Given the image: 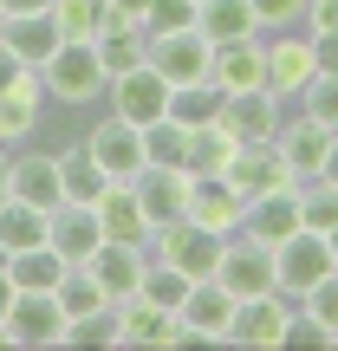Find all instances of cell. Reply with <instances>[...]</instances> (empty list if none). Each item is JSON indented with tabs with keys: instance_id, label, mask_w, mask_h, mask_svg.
<instances>
[{
	"instance_id": "1",
	"label": "cell",
	"mask_w": 338,
	"mask_h": 351,
	"mask_svg": "<svg viewBox=\"0 0 338 351\" xmlns=\"http://www.w3.org/2000/svg\"><path fill=\"white\" fill-rule=\"evenodd\" d=\"M104 85H111V78H104L91 39H59L52 59L39 65V91H46V104H59V111H91V104H104Z\"/></svg>"
},
{
	"instance_id": "2",
	"label": "cell",
	"mask_w": 338,
	"mask_h": 351,
	"mask_svg": "<svg viewBox=\"0 0 338 351\" xmlns=\"http://www.w3.org/2000/svg\"><path fill=\"white\" fill-rule=\"evenodd\" d=\"M169 91L176 85L143 59V65H130V72H117L111 85H104V111H117L124 124L143 130V124H156V117H169Z\"/></svg>"
},
{
	"instance_id": "3",
	"label": "cell",
	"mask_w": 338,
	"mask_h": 351,
	"mask_svg": "<svg viewBox=\"0 0 338 351\" xmlns=\"http://www.w3.org/2000/svg\"><path fill=\"white\" fill-rule=\"evenodd\" d=\"M215 280H221V287L234 293V300L274 293V287H280V274H274V247L234 228V234H228V247H221V267H215Z\"/></svg>"
},
{
	"instance_id": "4",
	"label": "cell",
	"mask_w": 338,
	"mask_h": 351,
	"mask_svg": "<svg viewBox=\"0 0 338 351\" xmlns=\"http://www.w3.org/2000/svg\"><path fill=\"white\" fill-rule=\"evenodd\" d=\"M7 345H20V351L65 345V306H59V293H13V306H7Z\"/></svg>"
},
{
	"instance_id": "5",
	"label": "cell",
	"mask_w": 338,
	"mask_h": 351,
	"mask_svg": "<svg viewBox=\"0 0 338 351\" xmlns=\"http://www.w3.org/2000/svg\"><path fill=\"white\" fill-rule=\"evenodd\" d=\"M274 274H280V293H293V300H300L306 287H319L326 274H338L326 234H313V228H293L287 241H274Z\"/></svg>"
},
{
	"instance_id": "6",
	"label": "cell",
	"mask_w": 338,
	"mask_h": 351,
	"mask_svg": "<svg viewBox=\"0 0 338 351\" xmlns=\"http://www.w3.org/2000/svg\"><path fill=\"white\" fill-rule=\"evenodd\" d=\"M85 156H91L104 176H111V182H130V176L143 169V130L124 124L117 111H104L98 124L85 130Z\"/></svg>"
},
{
	"instance_id": "7",
	"label": "cell",
	"mask_w": 338,
	"mask_h": 351,
	"mask_svg": "<svg viewBox=\"0 0 338 351\" xmlns=\"http://www.w3.org/2000/svg\"><path fill=\"white\" fill-rule=\"evenodd\" d=\"M319 78V59H313V39L293 26V33H267V91L280 104H293L306 85Z\"/></svg>"
},
{
	"instance_id": "8",
	"label": "cell",
	"mask_w": 338,
	"mask_h": 351,
	"mask_svg": "<svg viewBox=\"0 0 338 351\" xmlns=\"http://www.w3.org/2000/svg\"><path fill=\"white\" fill-rule=\"evenodd\" d=\"M176 319H182L189 345H228L234 293H228L221 280H189V293H182V306H176Z\"/></svg>"
},
{
	"instance_id": "9",
	"label": "cell",
	"mask_w": 338,
	"mask_h": 351,
	"mask_svg": "<svg viewBox=\"0 0 338 351\" xmlns=\"http://www.w3.org/2000/svg\"><path fill=\"white\" fill-rule=\"evenodd\" d=\"M169 345H189L182 319L169 306H150V300L117 306V351H169Z\"/></svg>"
},
{
	"instance_id": "10",
	"label": "cell",
	"mask_w": 338,
	"mask_h": 351,
	"mask_svg": "<svg viewBox=\"0 0 338 351\" xmlns=\"http://www.w3.org/2000/svg\"><path fill=\"white\" fill-rule=\"evenodd\" d=\"M293 319V293H254V300H234V319H228V345H280Z\"/></svg>"
},
{
	"instance_id": "11",
	"label": "cell",
	"mask_w": 338,
	"mask_h": 351,
	"mask_svg": "<svg viewBox=\"0 0 338 351\" xmlns=\"http://www.w3.org/2000/svg\"><path fill=\"white\" fill-rule=\"evenodd\" d=\"M208 85L221 91V98H228V91H261V85H267V33H248V39L215 46Z\"/></svg>"
},
{
	"instance_id": "12",
	"label": "cell",
	"mask_w": 338,
	"mask_h": 351,
	"mask_svg": "<svg viewBox=\"0 0 338 351\" xmlns=\"http://www.w3.org/2000/svg\"><path fill=\"white\" fill-rule=\"evenodd\" d=\"M228 189H234L241 202H254V195H267V189H287L293 182V169H287V156L274 150V137L267 143H234V156H228Z\"/></svg>"
},
{
	"instance_id": "13",
	"label": "cell",
	"mask_w": 338,
	"mask_h": 351,
	"mask_svg": "<svg viewBox=\"0 0 338 351\" xmlns=\"http://www.w3.org/2000/svg\"><path fill=\"white\" fill-rule=\"evenodd\" d=\"M85 267H91V280L104 287V300H111V306H124V300H137V287H143L150 247H130V241H98Z\"/></svg>"
},
{
	"instance_id": "14",
	"label": "cell",
	"mask_w": 338,
	"mask_h": 351,
	"mask_svg": "<svg viewBox=\"0 0 338 351\" xmlns=\"http://www.w3.org/2000/svg\"><path fill=\"white\" fill-rule=\"evenodd\" d=\"M7 195L33 202V208H59V202H65L59 156H52V150H7Z\"/></svg>"
},
{
	"instance_id": "15",
	"label": "cell",
	"mask_w": 338,
	"mask_h": 351,
	"mask_svg": "<svg viewBox=\"0 0 338 351\" xmlns=\"http://www.w3.org/2000/svg\"><path fill=\"white\" fill-rule=\"evenodd\" d=\"M332 137H338V130L313 124V117H306V111L280 117V130H274V150L287 156L293 182H313V176H319V163H326V150H332Z\"/></svg>"
},
{
	"instance_id": "16",
	"label": "cell",
	"mask_w": 338,
	"mask_h": 351,
	"mask_svg": "<svg viewBox=\"0 0 338 351\" xmlns=\"http://www.w3.org/2000/svg\"><path fill=\"white\" fill-rule=\"evenodd\" d=\"M241 208H248V202H241L234 189H228V176H189L182 221L215 228V234H234V228H241Z\"/></svg>"
},
{
	"instance_id": "17",
	"label": "cell",
	"mask_w": 338,
	"mask_h": 351,
	"mask_svg": "<svg viewBox=\"0 0 338 351\" xmlns=\"http://www.w3.org/2000/svg\"><path fill=\"white\" fill-rule=\"evenodd\" d=\"M130 195L143 202V215H150V228H169V221H182L189 169H176V163H143L137 176H130Z\"/></svg>"
},
{
	"instance_id": "18",
	"label": "cell",
	"mask_w": 338,
	"mask_h": 351,
	"mask_svg": "<svg viewBox=\"0 0 338 351\" xmlns=\"http://www.w3.org/2000/svg\"><path fill=\"white\" fill-rule=\"evenodd\" d=\"M208 59H215V46L195 33V26H182V33H163V39H150V65L169 78V85H195V78H208Z\"/></svg>"
},
{
	"instance_id": "19",
	"label": "cell",
	"mask_w": 338,
	"mask_h": 351,
	"mask_svg": "<svg viewBox=\"0 0 338 351\" xmlns=\"http://www.w3.org/2000/svg\"><path fill=\"white\" fill-rule=\"evenodd\" d=\"M98 241H104V228H98V208H91V202H72V195H65L59 208L46 215V247H59L65 261H91Z\"/></svg>"
},
{
	"instance_id": "20",
	"label": "cell",
	"mask_w": 338,
	"mask_h": 351,
	"mask_svg": "<svg viewBox=\"0 0 338 351\" xmlns=\"http://www.w3.org/2000/svg\"><path fill=\"white\" fill-rule=\"evenodd\" d=\"M293 228H300V182H287V189H267V195H254L248 208H241V234H254V241H287Z\"/></svg>"
},
{
	"instance_id": "21",
	"label": "cell",
	"mask_w": 338,
	"mask_h": 351,
	"mask_svg": "<svg viewBox=\"0 0 338 351\" xmlns=\"http://www.w3.org/2000/svg\"><path fill=\"white\" fill-rule=\"evenodd\" d=\"M221 124L234 130L241 143H267L280 130V98L267 85L261 91H228V98H221Z\"/></svg>"
},
{
	"instance_id": "22",
	"label": "cell",
	"mask_w": 338,
	"mask_h": 351,
	"mask_svg": "<svg viewBox=\"0 0 338 351\" xmlns=\"http://www.w3.org/2000/svg\"><path fill=\"white\" fill-rule=\"evenodd\" d=\"M91 208H98L104 241H130V247L150 241V215H143V202L130 195V182H104V195L91 202Z\"/></svg>"
},
{
	"instance_id": "23",
	"label": "cell",
	"mask_w": 338,
	"mask_h": 351,
	"mask_svg": "<svg viewBox=\"0 0 338 351\" xmlns=\"http://www.w3.org/2000/svg\"><path fill=\"white\" fill-rule=\"evenodd\" d=\"M0 46L13 52L20 65H46L52 46H59V26H52V13H26V20H0Z\"/></svg>"
},
{
	"instance_id": "24",
	"label": "cell",
	"mask_w": 338,
	"mask_h": 351,
	"mask_svg": "<svg viewBox=\"0 0 338 351\" xmlns=\"http://www.w3.org/2000/svg\"><path fill=\"white\" fill-rule=\"evenodd\" d=\"M234 130L221 124V117H215V124H195L189 130V143H182V169L189 176H221L228 169V156H234Z\"/></svg>"
},
{
	"instance_id": "25",
	"label": "cell",
	"mask_w": 338,
	"mask_h": 351,
	"mask_svg": "<svg viewBox=\"0 0 338 351\" xmlns=\"http://www.w3.org/2000/svg\"><path fill=\"white\" fill-rule=\"evenodd\" d=\"M65 254L59 247H46V241H39V247H20V254H7V274H13V293H52L59 287V274H65Z\"/></svg>"
},
{
	"instance_id": "26",
	"label": "cell",
	"mask_w": 338,
	"mask_h": 351,
	"mask_svg": "<svg viewBox=\"0 0 338 351\" xmlns=\"http://www.w3.org/2000/svg\"><path fill=\"white\" fill-rule=\"evenodd\" d=\"M195 33L208 39V46H228V39H248V33H261V26H254L248 0H202L195 7Z\"/></svg>"
},
{
	"instance_id": "27",
	"label": "cell",
	"mask_w": 338,
	"mask_h": 351,
	"mask_svg": "<svg viewBox=\"0 0 338 351\" xmlns=\"http://www.w3.org/2000/svg\"><path fill=\"white\" fill-rule=\"evenodd\" d=\"M46 215L52 208H33V202H20V195L0 202V261L20 254V247H39V241H46Z\"/></svg>"
},
{
	"instance_id": "28",
	"label": "cell",
	"mask_w": 338,
	"mask_h": 351,
	"mask_svg": "<svg viewBox=\"0 0 338 351\" xmlns=\"http://www.w3.org/2000/svg\"><path fill=\"white\" fill-rule=\"evenodd\" d=\"M91 52H98L104 78H117V72H130V65H143V59H150V39H143L137 26H104V33L91 39Z\"/></svg>"
},
{
	"instance_id": "29",
	"label": "cell",
	"mask_w": 338,
	"mask_h": 351,
	"mask_svg": "<svg viewBox=\"0 0 338 351\" xmlns=\"http://www.w3.org/2000/svg\"><path fill=\"white\" fill-rule=\"evenodd\" d=\"M52 26L59 39H98L111 26V0H52Z\"/></svg>"
},
{
	"instance_id": "30",
	"label": "cell",
	"mask_w": 338,
	"mask_h": 351,
	"mask_svg": "<svg viewBox=\"0 0 338 351\" xmlns=\"http://www.w3.org/2000/svg\"><path fill=\"white\" fill-rule=\"evenodd\" d=\"M169 117H176L182 130L215 124V117H221V91H215L208 78H195V85H176V91H169Z\"/></svg>"
},
{
	"instance_id": "31",
	"label": "cell",
	"mask_w": 338,
	"mask_h": 351,
	"mask_svg": "<svg viewBox=\"0 0 338 351\" xmlns=\"http://www.w3.org/2000/svg\"><path fill=\"white\" fill-rule=\"evenodd\" d=\"M52 156H59V182H65V195H72V202H98L104 195L111 176L85 156V143H78V150H52Z\"/></svg>"
},
{
	"instance_id": "32",
	"label": "cell",
	"mask_w": 338,
	"mask_h": 351,
	"mask_svg": "<svg viewBox=\"0 0 338 351\" xmlns=\"http://www.w3.org/2000/svg\"><path fill=\"white\" fill-rule=\"evenodd\" d=\"M52 293H59L65 319L91 313V306H111V300H104V287H98V280H91V267H85V261H72V267H65V274H59V287H52Z\"/></svg>"
},
{
	"instance_id": "33",
	"label": "cell",
	"mask_w": 338,
	"mask_h": 351,
	"mask_svg": "<svg viewBox=\"0 0 338 351\" xmlns=\"http://www.w3.org/2000/svg\"><path fill=\"white\" fill-rule=\"evenodd\" d=\"M300 228H313V234H332L338 228V189L332 182H300Z\"/></svg>"
},
{
	"instance_id": "34",
	"label": "cell",
	"mask_w": 338,
	"mask_h": 351,
	"mask_svg": "<svg viewBox=\"0 0 338 351\" xmlns=\"http://www.w3.org/2000/svg\"><path fill=\"white\" fill-rule=\"evenodd\" d=\"M65 345H117V306H91L65 319Z\"/></svg>"
},
{
	"instance_id": "35",
	"label": "cell",
	"mask_w": 338,
	"mask_h": 351,
	"mask_svg": "<svg viewBox=\"0 0 338 351\" xmlns=\"http://www.w3.org/2000/svg\"><path fill=\"white\" fill-rule=\"evenodd\" d=\"M182 293H189V280L176 274L169 261H150V267H143V287H137V300H150V306H169V313H176V306H182Z\"/></svg>"
},
{
	"instance_id": "36",
	"label": "cell",
	"mask_w": 338,
	"mask_h": 351,
	"mask_svg": "<svg viewBox=\"0 0 338 351\" xmlns=\"http://www.w3.org/2000/svg\"><path fill=\"white\" fill-rule=\"evenodd\" d=\"M293 104H300V111L313 117V124L338 130V72H319V78H313V85H306V91H300Z\"/></svg>"
},
{
	"instance_id": "37",
	"label": "cell",
	"mask_w": 338,
	"mask_h": 351,
	"mask_svg": "<svg viewBox=\"0 0 338 351\" xmlns=\"http://www.w3.org/2000/svg\"><path fill=\"white\" fill-rule=\"evenodd\" d=\"M182 26H195V0H150V13H143V39L182 33Z\"/></svg>"
},
{
	"instance_id": "38",
	"label": "cell",
	"mask_w": 338,
	"mask_h": 351,
	"mask_svg": "<svg viewBox=\"0 0 338 351\" xmlns=\"http://www.w3.org/2000/svg\"><path fill=\"white\" fill-rule=\"evenodd\" d=\"M248 7H254V26L261 33H293L306 20V0H248Z\"/></svg>"
},
{
	"instance_id": "39",
	"label": "cell",
	"mask_w": 338,
	"mask_h": 351,
	"mask_svg": "<svg viewBox=\"0 0 338 351\" xmlns=\"http://www.w3.org/2000/svg\"><path fill=\"white\" fill-rule=\"evenodd\" d=\"M300 306H306V313H313L319 326L332 332V345H338V274H326L319 287H306V293H300Z\"/></svg>"
},
{
	"instance_id": "40",
	"label": "cell",
	"mask_w": 338,
	"mask_h": 351,
	"mask_svg": "<svg viewBox=\"0 0 338 351\" xmlns=\"http://www.w3.org/2000/svg\"><path fill=\"white\" fill-rule=\"evenodd\" d=\"M280 345H332V332L319 326V319L306 313L300 300H293V319H287V339H280Z\"/></svg>"
},
{
	"instance_id": "41",
	"label": "cell",
	"mask_w": 338,
	"mask_h": 351,
	"mask_svg": "<svg viewBox=\"0 0 338 351\" xmlns=\"http://www.w3.org/2000/svg\"><path fill=\"white\" fill-rule=\"evenodd\" d=\"M332 26H338V0H306L300 33H332Z\"/></svg>"
},
{
	"instance_id": "42",
	"label": "cell",
	"mask_w": 338,
	"mask_h": 351,
	"mask_svg": "<svg viewBox=\"0 0 338 351\" xmlns=\"http://www.w3.org/2000/svg\"><path fill=\"white\" fill-rule=\"evenodd\" d=\"M313 39V59H319V72H338V26L332 33H306Z\"/></svg>"
},
{
	"instance_id": "43",
	"label": "cell",
	"mask_w": 338,
	"mask_h": 351,
	"mask_svg": "<svg viewBox=\"0 0 338 351\" xmlns=\"http://www.w3.org/2000/svg\"><path fill=\"white\" fill-rule=\"evenodd\" d=\"M143 13H150V0H111V26H137L143 33Z\"/></svg>"
},
{
	"instance_id": "44",
	"label": "cell",
	"mask_w": 338,
	"mask_h": 351,
	"mask_svg": "<svg viewBox=\"0 0 338 351\" xmlns=\"http://www.w3.org/2000/svg\"><path fill=\"white\" fill-rule=\"evenodd\" d=\"M26 72H33V65H20V59H13L7 46H0V91H13V85H20Z\"/></svg>"
},
{
	"instance_id": "45",
	"label": "cell",
	"mask_w": 338,
	"mask_h": 351,
	"mask_svg": "<svg viewBox=\"0 0 338 351\" xmlns=\"http://www.w3.org/2000/svg\"><path fill=\"white\" fill-rule=\"evenodd\" d=\"M26 13H52V0H0V20H26Z\"/></svg>"
},
{
	"instance_id": "46",
	"label": "cell",
	"mask_w": 338,
	"mask_h": 351,
	"mask_svg": "<svg viewBox=\"0 0 338 351\" xmlns=\"http://www.w3.org/2000/svg\"><path fill=\"white\" fill-rule=\"evenodd\" d=\"M319 182H332V189H338V137H332V150H326V163H319Z\"/></svg>"
},
{
	"instance_id": "47",
	"label": "cell",
	"mask_w": 338,
	"mask_h": 351,
	"mask_svg": "<svg viewBox=\"0 0 338 351\" xmlns=\"http://www.w3.org/2000/svg\"><path fill=\"white\" fill-rule=\"evenodd\" d=\"M7 306H13V274H7V261H0V319H7Z\"/></svg>"
},
{
	"instance_id": "48",
	"label": "cell",
	"mask_w": 338,
	"mask_h": 351,
	"mask_svg": "<svg viewBox=\"0 0 338 351\" xmlns=\"http://www.w3.org/2000/svg\"><path fill=\"white\" fill-rule=\"evenodd\" d=\"M0 202H7V150H0Z\"/></svg>"
},
{
	"instance_id": "49",
	"label": "cell",
	"mask_w": 338,
	"mask_h": 351,
	"mask_svg": "<svg viewBox=\"0 0 338 351\" xmlns=\"http://www.w3.org/2000/svg\"><path fill=\"white\" fill-rule=\"evenodd\" d=\"M326 247H332V267H338V228H332V234H326Z\"/></svg>"
}]
</instances>
